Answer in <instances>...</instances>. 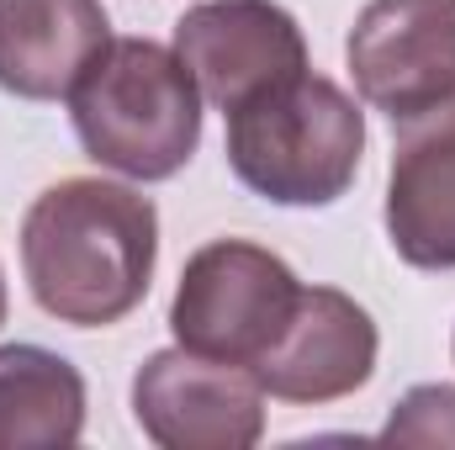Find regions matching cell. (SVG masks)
Listing matches in <instances>:
<instances>
[{"instance_id": "6da1fadb", "label": "cell", "mask_w": 455, "mask_h": 450, "mask_svg": "<svg viewBox=\"0 0 455 450\" xmlns=\"http://www.w3.org/2000/svg\"><path fill=\"white\" fill-rule=\"evenodd\" d=\"M159 213L143 191L101 175L48 186L21 218V270L32 302L75 329L122 324L154 281Z\"/></svg>"}, {"instance_id": "7a4b0ae2", "label": "cell", "mask_w": 455, "mask_h": 450, "mask_svg": "<svg viewBox=\"0 0 455 450\" xmlns=\"http://www.w3.org/2000/svg\"><path fill=\"white\" fill-rule=\"evenodd\" d=\"M80 149L127 181H170L202 143V85L154 37H112L69 91Z\"/></svg>"}, {"instance_id": "3957f363", "label": "cell", "mask_w": 455, "mask_h": 450, "mask_svg": "<svg viewBox=\"0 0 455 450\" xmlns=\"http://www.w3.org/2000/svg\"><path fill=\"white\" fill-rule=\"evenodd\" d=\"M223 117L233 175L275 207L339 202L365 154V112L313 69L275 80Z\"/></svg>"}, {"instance_id": "277c9868", "label": "cell", "mask_w": 455, "mask_h": 450, "mask_svg": "<svg viewBox=\"0 0 455 450\" xmlns=\"http://www.w3.org/2000/svg\"><path fill=\"white\" fill-rule=\"evenodd\" d=\"M297 297H302V281L275 249L249 238H212L180 270L170 329H175V344L196 355L254 371L265 350L281 339V329L291 324Z\"/></svg>"}, {"instance_id": "5b68a950", "label": "cell", "mask_w": 455, "mask_h": 450, "mask_svg": "<svg viewBox=\"0 0 455 450\" xmlns=\"http://www.w3.org/2000/svg\"><path fill=\"white\" fill-rule=\"evenodd\" d=\"M132 419L164 450H249L265 435V387L249 366L175 344L138 366Z\"/></svg>"}, {"instance_id": "8992f818", "label": "cell", "mask_w": 455, "mask_h": 450, "mask_svg": "<svg viewBox=\"0 0 455 450\" xmlns=\"http://www.w3.org/2000/svg\"><path fill=\"white\" fill-rule=\"evenodd\" d=\"M355 91L392 122L455 96V0H371L344 43Z\"/></svg>"}, {"instance_id": "52a82bcc", "label": "cell", "mask_w": 455, "mask_h": 450, "mask_svg": "<svg viewBox=\"0 0 455 450\" xmlns=\"http://www.w3.org/2000/svg\"><path fill=\"white\" fill-rule=\"evenodd\" d=\"M175 53L218 112L243 107L307 69V37L297 16L275 0H202L175 21Z\"/></svg>"}, {"instance_id": "ba28073f", "label": "cell", "mask_w": 455, "mask_h": 450, "mask_svg": "<svg viewBox=\"0 0 455 450\" xmlns=\"http://www.w3.org/2000/svg\"><path fill=\"white\" fill-rule=\"evenodd\" d=\"M381 334L371 313L339 286H302L291 324L254 366L259 387L281 403H339L376 376Z\"/></svg>"}, {"instance_id": "9c48e42d", "label": "cell", "mask_w": 455, "mask_h": 450, "mask_svg": "<svg viewBox=\"0 0 455 450\" xmlns=\"http://www.w3.org/2000/svg\"><path fill=\"white\" fill-rule=\"evenodd\" d=\"M387 238L413 270H455V96L397 122Z\"/></svg>"}, {"instance_id": "30bf717a", "label": "cell", "mask_w": 455, "mask_h": 450, "mask_svg": "<svg viewBox=\"0 0 455 450\" xmlns=\"http://www.w3.org/2000/svg\"><path fill=\"white\" fill-rule=\"evenodd\" d=\"M107 43L112 21L101 0H0V91L69 101Z\"/></svg>"}, {"instance_id": "8fae6325", "label": "cell", "mask_w": 455, "mask_h": 450, "mask_svg": "<svg viewBox=\"0 0 455 450\" xmlns=\"http://www.w3.org/2000/svg\"><path fill=\"white\" fill-rule=\"evenodd\" d=\"M85 435V376L43 344H0V450H53Z\"/></svg>"}, {"instance_id": "7c38bea8", "label": "cell", "mask_w": 455, "mask_h": 450, "mask_svg": "<svg viewBox=\"0 0 455 450\" xmlns=\"http://www.w3.org/2000/svg\"><path fill=\"white\" fill-rule=\"evenodd\" d=\"M381 440H403V446H455V387H445V382L413 387L392 408Z\"/></svg>"}, {"instance_id": "4fadbf2b", "label": "cell", "mask_w": 455, "mask_h": 450, "mask_svg": "<svg viewBox=\"0 0 455 450\" xmlns=\"http://www.w3.org/2000/svg\"><path fill=\"white\" fill-rule=\"evenodd\" d=\"M0 324H5V276H0Z\"/></svg>"}]
</instances>
